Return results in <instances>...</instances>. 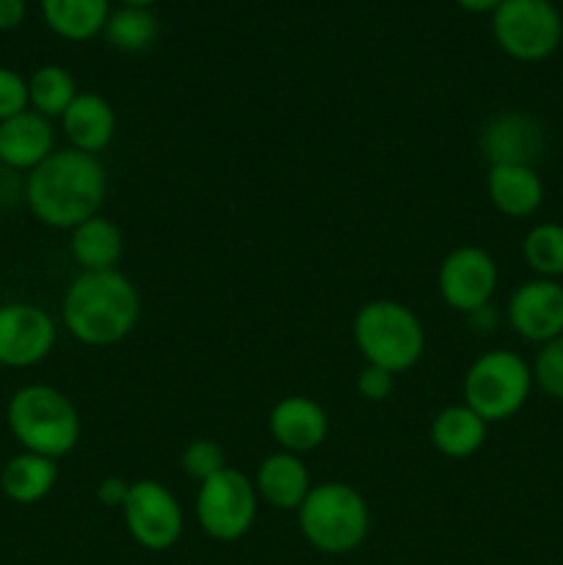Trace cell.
Returning a JSON list of instances; mask_svg holds the SVG:
<instances>
[{
    "label": "cell",
    "mask_w": 563,
    "mask_h": 565,
    "mask_svg": "<svg viewBox=\"0 0 563 565\" xmlns=\"http://www.w3.org/2000/svg\"><path fill=\"white\" fill-rule=\"evenodd\" d=\"M105 193L108 174L97 154L64 147L28 171L22 199L39 224L72 232L83 221L99 215Z\"/></svg>",
    "instance_id": "6da1fadb"
},
{
    "label": "cell",
    "mask_w": 563,
    "mask_h": 565,
    "mask_svg": "<svg viewBox=\"0 0 563 565\" xmlns=\"http://www.w3.org/2000/svg\"><path fill=\"white\" fill-rule=\"evenodd\" d=\"M138 318L141 298L121 270H81L61 301V323L66 334L88 348H108L127 340Z\"/></svg>",
    "instance_id": "7a4b0ae2"
},
{
    "label": "cell",
    "mask_w": 563,
    "mask_h": 565,
    "mask_svg": "<svg viewBox=\"0 0 563 565\" xmlns=\"http://www.w3.org/2000/svg\"><path fill=\"white\" fill-rule=\"evenodd\" d=\"M6 425L25 452L61 461L81 441V414L75 403L50 384H25L9 397Z\"/></svg>",
    "instance_id": "3957f363"
},
{
    "label": "cell",
    "mask_w": 563,
    "mask_h": 565,
    "mask_svg": "<svg viewBox=\"0 0 563 565\" xmlns=\"http://www.w3.org/2000/svg\"><path fill=\"white\" fill-rule=\"evenodd\" d=\"M296 513L304 541L320 555H348L370 535L368 500L340 480L312 486Z\"/></svg>",
    "instance_id": "277c9868"
},
{
    "label": "cell",
    "mask_w": 563,
    "mask_h": 565,
    "mask_svg": "<svg viewBox=\"0 0 563 565\" xmlns=\"http://www.w3.org/2000/svg\"><path fill=\"white\" fill-rule=\"evenodd\" d=\"M353 345L364 364L397 375L412 370L425 353L423 320L406 303L379 298L368 301L353 318Z\"/></svg>",
    "instance_id": "5b68a950"
},
{
    "label": "cell",
    "mask_w": 563,
    "mask_h": 565,
    "mask_svg": "<svg viewBox=\"0 0 563 565\" xmlns=\"http://www.w3.org/2000/svg\"><path fill=\"white\" fill-rule=\"evenodd\" d=\"M533 370L517 351L495 348L469 364L464 375V403L486 425L517 417L533 392Z\"/></svg>",
    "instance_id": "8992f818"
},
{
    "label": "cell",
    "mask_w": 563,
    "mask_h": 565,
    "mask_svg": "<svg viewBox=\"0 0 563 565\" xmlns=\"http://www.w3.org/2000/svg\"><path fill=\"white\" fill-rule=\"evenodd\" d=\"M491 33L508 58L539 64L561 47L563 20L552 0H506L491 14Z\"/></svg>",
    "instance_id": "52a82bcc"
},
{
    "label": "cell",
    "mask_w": 563,
    "mask_h": 565,
    "mask_svg": "<svg viewBox=\"0 0 563 565\" xmlns=\"http://www.w3.org/2000/svg\"><path fill=\"white\" fill-rule=\"evenodd\" d=\"M259 494L254 480L237 469L226 467L219 475L199 483L196 522L208 539L232 544L248 535L257 522Z\"/></svg>",
    "instance_id": "ba28073f"
},
{
    "label": "cell",
    "mask_w": 563,
    "mask_h": 565,
    "mask_svg": "<svg viewBox=\"0 0 563 565\" xmlns=\"http://www.w3.org/2000/svg\"><path fill=\"white\" fill-rule=\"evenodd\" d=\"M125 527L141 550L166 552L177 546L185 530L180 500L160 480H132L127 502L121 505Z\"/></svg>",
    "instance_id": "9c48e42d"
},
{
    "label": "cell",
    "mask_w": 563,
    "mask_h": 565,
    "mask_svg": "<svg viewBox=\"0 0 563 565\" xmlns=\"http://www.w3.org/2000/svg\"><path fill=\"white\" fill-rule=\"evenodd\" d=\"M500 285L497 259L480 246H458L445 254L436 274L439 296L453 312L469 315L480 307H489Z\"/></svg>",
    "instance_id": "30bf717a"
},
{
    "label": "cell",
    "mask_w": 563,
    "mask_h": 565,
    "mask_svg": "<svg viewBox=\"0 0 563 565\" xmlns=\"http://www.w3.org/2000/svg\"><path fill=\"white\" fill-rule=\"evenodd\" d=\"M59 326L47 309L28 301L0 303V367L25 370L53 353Z\"/></svg>",
    "instance_id": "8fae6325"
},
{
    "label": "cell",
    "mask_w": 563,
    "mask_h": 565,
    "mask_svg": "<svg viewBox=\"0 0 563 565\" xmlns=\"http://www.w3.org/2000/svg\"><path fill=\"white\" fill-rule=\"evenodd\" d=\"M480 152L489 166H533L546 152V132L535 116L524 110H502L480 130Z\"/></svg>",
    "instance_id": "7c38bea8"
},
{
    "label": "cell",
    "mask_w": 563,
    "mask_h": 565,
    "mask_svg": "<svg viewBox=\"0 0 563 565\" xmlns=\"http://www.w3.org/2000/svg\"><path fill=\"white\" fill-rule=\"evenodd\" d=\"M506 320L517 337L533 345L563 334V285L552 279H528L511 292Z\"/></svg>",
    "instance_id": "4fadbf2b"
},
{
    "label": "cell",
    "mask_w": 563,
    "mask_h": 565,
    "mask_svg": "<svg viewBox=\"0 0 563 565\" xmlns=\"http://www.w3.org/2000/svg\"><path fill=\"white\" fill-rule=\"evenodd\" d=\"M270 439L279 445V450L304 452L318 450L329 436V414L318 401L307 395L282 397L268 414Z\"/></svg>",
    "instance_id": "5bb4252c"
},
{
    "label": "cell",
    "mask_w": 563,
    "mask_h": 565,
    "mask_svg": "<svg viewBox=\"0 0 563 565\" xmlns=\"http://www.w3.org/2000/svg\"><path fill=\"white\" fill-rule=\"evenodd\" d=\"M55 127L36 110H22L0 121V163L17 174H28L55 152Z\"/></svg>",
    "instance_id": "9a60e30c"
},
{
    "label": "cell",
    "mask_w": 563,
    "mask_h": 565,
    "mask_svg": "<svg viewBox=\"0 0 563 565\" xmlns=\"http://www.w3.org/2000/svg\"><path fill=\"white\" fill-rule=\"evenodd\" d=\"M61 130L72 149L86 154L105 152L116 136V110L103 94L81 92L61 116Z\"/></svg>",
    "instance_id": "2e32d148"
},
{
    "label": "cell",
    "mask_w": 563,
    "mask_h": 565,
    "mask_svg": "<svg viewBox=\"0 0 563 565\" xmlns=\"http://www.w3.org/2000/svg\"><path fill=\"white\" fill-rule=\"evenodd\" d=\"M254 489L265 505L276 508V511H298L312 491V480H309V469L301 456L276 450L265 456V461H259Z\"/></svg>",
    "instance_id": "e0dca14e"
},
{
    "label": "cell",
    "mask_w": 563,
    "mask_h": 565,
    "mask_svg": "<svg viewBox=\"0 0 563 565\" xmlns=\"http://www.w3.org/2000/svg\"><path fill=\"white\" fill-rule=\"evenodd\" d=\"M486 193L491 207L513 221L530 218L544 204V182L533 166H489Z\"/></svg>",
    "instance_id": "ac0fdd59"
},
{
    "label": "cell",
    "mask_w": 563,
    "mask_h": 565,
    "mask_svg": "<svg viewBox=\"0 0 563 565\" xmlns=\"http://www.w3.org/2000/svg\"><path fill=\"white\" fill-rule=\"evenodd\" d=\"M70 254L77 268L86 274L119 270L121 257H125V232L99 213L70 232Z\"/></svg>",
    "instance_id": "d6986e66"
},
{
    "label": "cell",
    "mask_w": 563,
    "mask_h": 565,
    "mask_svg": "<svg viewBox=\"0 0 563 565\" xmlns=\"http://www.w3.org/2000/svg\"><path fill=\"white\" fill-rule=\"evenodd\" d=\"M55 483H59V461L36 452H17L0 472V491L14 505H36L47 500Z\"/></svg>",
    "instance_id": "ffe728a7"
},
{
    "label": "cell",
    "mask_w": 563,
    "mask_h": 565,
    "mask_svg": "<svg viewBox=\"0 0 563 565\" xmlns=\"http://www.w3.org/2000/svg\"><path fill=\"white\" fill-rule=\"evenodd\" d=\"M486 434H489V425L467 403L442 408L431 423V445L453 461L472 458L486 445Z\"/></svg>",
    "instance_id": "44dd1931"
},
{
    "label": "cell",
    "mask_w": 563,
    "mask_h": 565,
    "mask_svg": "<svg viewBox=\"0 0 563 565\" xmlns=\"http://www.w3.org/2000/svg\"><path fill=\"white\" fill-rule=\"evenodd\" d=\"M42 17L55 36L66 42H92L103 36L110 17V0H39Z\"/></svg>",
    "instance_id": "7402d4cb"
},
{
    "label": "cell",
    "mask_w": 563,
    "mask_h": 565,
    "mask_svg": "<svg viewBox=\"0 0 563 565\" xmlns=\"http://www.w3.org/2000/svg\"><path fill=\"white\" fill-rule=\"evenodd\" d=\"M158 17L141 6H119L110 11L108 22L103 28L105 42L114 50L127 55H138L158 42Z\"/></svg>",
    "instance_id": "603a6c76"
},
{
    "label": "cell",
    "mask_w": 563,
    "mask_h": 565,
    "mask_svg": "<svg viewBox=\"0 0 563 565\" xmlns=\"http://www.w3.org/2000/svg\"><path fill=\"white\" fill-rule=\"evenodd\" d=\"M77 83L70 70L59 64H44L28 77V105L50 121L61 119L77 97Z\"/></svg>",
    "instance_id": "cb8c5ba5"
},
{
    "label": "cell",
    "mask_w": 563,
    "mask_h": 565,
    "mask_svg": "<svg viewBox=\"0 0 563 565\" xmlns=\"http://www.w3.org/2000/svg\"><path fill=\"white\" fill-rule=\"evenodd\" d=\"M522 257L535 279H563V224L541 221L530 226L522 241Z\"/></svg>",
    "instance_id": "d4e9b609"
},
{
    "label": "cell",
    "mask_w": 563,
    "mask_h": 565,
    "mask_svg": "<svg viewBox=\"0 0 563 565\" xmlns=\"http://www.w3.org/2000/svg\"><path fill=\"white\" fill-rule=\"evenodd\" d=\"M533 384L552 401H563V334L539 345L533 364Z\"/></svg>",
    "instance_id": "484cf974"
},
{
    "label": "cell",
    "mask_w": 563,
    "mask_h": 565,
    "mask_svg": "<svg viewBox=\"0 0 563 565\" xmlns=\"http://www.w3.org/2000/svg\"><path fill=\"white\" fill-rule=\"evenodd\" d=\"M180 467L188 480L204 483L208 478L219 475L221 469H226V456L221 450V445H215V441L196 439L191 445H185V450L180 456Z\"/></svg>",
    "instance_id": "4316f807"
},
{
    "label": "cell",
    "mask_w": 563,
    "mask_h": 565,
    "mask_svg": "<svg viewBox=\"0 0 563 565\" xmlns=\"http://www.w3.org/2000/svg\"><path fill=\"white\" fill-rule=\"evenodd\" d=\"M28 81L17 70L0 66V121L28 110Z\"/></svg>",
    "instance_id": "83f0119b"
},
{
    "label": "cell",
    "mask_w": 563,
    "mask_h": 565,
    "mask_svg": "<svg viewBox=\"0 0 563 565\" xmlns=\"http://www.w3.org/2000/svg\"><path fill=\"white\" fill-rule=\"evenodd\" d=\"M395 390V375L386 373V370L373 367V364H364L357 375V392L362 401L368 403H384L386 397Z\"/></svg>",
    "instance_id": "f1b7e54d"
},
{
    "label": "cell",
    "mask_w": 563,
    "mask_h": 565,
    "mask_svg": "<svg viewBox=\"0 0 563 565\" xmlns=\"http://www.w3.org/2000/svg\"><path fill=\"white\" fill-rule=\"evenodd\" d=\"M130 494V483L125 478H103L97 483V502L103 508H119L127 502Z\"/></svg>",
    "instance_id": "f546056e"
},
{
    "label": "cell",
    "mask_w": 563,
    "mask_h": 565,
    "mask_svg": "<svg viewBox=\"0 0 563 565\" xmlns=\"http://www.w3.org/2000/svg\"><path fill=\"white\" fill-rule=\"evenodd\" d=\"M22 191H25V182H20V174L0 163V207L14 204L17 196H22Z\"/></svg>",
    "instance_id": "4dcf8cb0"
},
{
    "label": "cell",
    "mask_w": 563,
    "mask_h": 565,
    "mask_svg": "<svg viewBox=\"0 0 563 565\" xmlns=\"http://www.w3.org/2000/svg\"><path fill=\"white\" fill-rule=\"evenodd\" d=\"M25 20V0H0V31H14Z\"/></svg>",
    "instance_id": "1f68e13d"
},
{
    "label": "cell",
    "mask_w": 563,
    "mask_h": 565,
    "mask_svg": "<svg viewBox=\"0 0 563 565\" xmlns=\"http://www.w3.org/2000/svg\"><path fill=\"white\" fill-rule=\"evenodd\" d=\"M456 3L469 14H495L506 0H456Z\"/></svg>",
    "instance_id": "d6a6232c"
},
{
    "label": "cell",
    "mask_w": 563,
    "mask_h": 565,
    "mask_svg": "<svg viewBox=\"0 0 563 565\" xmlns=\"http://www.w3.org/2000/svg\"><path fill=\"white\" fill-rule=\"evenodd\" d=\"M467 318H469V323H472V326H480L478 331H491V329H495L497 312L491 309V303H489V307H480V309H475V312H469Z\"/></svg>",
    "instance_id": "836d02e7"
},
{
    "label": "cell",
    "mask_w": 563,
    "mask_h": 565,
    "mask_svg": "<svg viewBox=\"0 0 563 565\" xmlns=\"http://www.w3.org/2000/svg\"><path fill=\"white\" fill-rule=\"evenodd\" d=\"M155 0H119V6H141V9H149Z\"/></svg>",
    "instance_id": "e575fe53"
}]
</instances>
